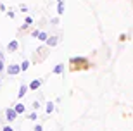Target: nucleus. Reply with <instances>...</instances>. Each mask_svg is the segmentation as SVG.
Masks as SVG:
<instances>
[{
    "instance_id": "obj_10",
    "label": "nucleus",
    "mask_w": 133,
    "mask_h": 131,
    "mask_svg": "<svg viewBox=\"0 0 133 131\" xmlns=\"http://www.w3.org/2000/svg\"><path fill=\"white\" fill-rule=\"evenodd\" d=\"M62 71H64V64H59V66L54 69V73H55V74H61Z\"/></svg>"
},
{
    "instance_id": "obj_11",
    "label": "nucleus",
    "mask_w": 133,
    "mask_h": 131,
    "mask_svg": "<svg viewBox=\"0 0 133 131\" xmlns=\"http://www.w3.org/2000/svg\"><path fill=\"white\" fill-rule=\"evenodd\" d=\"M45 111H47V114L54 112V104H52V102H49V104H47V109H45Z\"/></svg>"
},
{
    "instance_id": "obj_9",
    "label": "nucleus",
    "mask_w": 133,
    "mask_h": 131,
    "mask_svg": "<svg viewBox=\"0 0 133 131\" xmlns=\"http://www.w3.org/2000/svg\"><path fill=\"white\" fill-rule=\"evenodd\" d=\"M36 38H38L40 42H47V38H49V36H47V33H42V31H40V33H38V36H36Z\"/></svg>"
},
{
    "instance_id": "obj_1",
    "label": "nucleus",
    "mask_w": 133,
    "mask_h": 131,
    "mask_svg": "<svg viewBox=\"0 0 133 131\" xmlns=\"http://www.w3.org/2000/svg\"><path fill=\"white\" fill-rule=\"evenodd\" d=\"M19 73H21V66H17V64H12V66L7 67V74H10V76H16Z\"/></svg>"
},
{
    "instance_id": "obj_14",
    "label": "nucleus",
    "mask_w": 133,
    "mask_h": 131,
    "mask_svg": "<svg viewBox=\"0 0 133 131\" xmlns=\"http://www.w3.org/2000/svg\"><path fill=\"white\" fill-rule=\"evenodd\" d=\"M30 119L33 121V119H36V112H33V114H30Z\"/></svg>"
},
{
    "instance_id": "obj_17",
    "label": "nucleus",
    "mask_w": 133,
    "mask_h": 131,
    "mask_svg": "<svg viewBox=\"0 0 133 131\" xmlns=\"http://www.w3.org/2000/svg\"><path fill=\"white\" fill-rule=\"evenodd\" d=\"M2 69H4V60L0 59V71H2Z\"/></svg>"
},
{
    "instance_id": "obj_5",
    "label": "nucleus",
    "mask_w": 133,
    "mask_h": 131,
    "mask_svg": "<svg viewBox=\"0 0 133 131\" xmlns=\"http://www.w3.org/2000/svg\"><path fill=\"white\" fill-rule=\"evenodd\" d=\"M26 92H28V86H26V85H23V86L19 88V93H17V97H19V98H23V97L26 95Z\"/></svg>"
},
{
    "instance_id": "obj_6",
    "label": "nucleus",
    "mask_w": 133,
    "mask_h": 131,
    "mask_svg": "<svg viewBox=\"0 0 133 131\" xmlns=\"http://www.w3.org/2000/svg\"><path fill=\"white\" fill-rule=\"evenodd\" d=\"M17 47H19V43H17V42H10L9 43V52H14V50H17Z\"/></svg>"
},
{
    "instance_id": "obj_3",
    "label": "nucleus",
    "mask_w": 133,
    "mask_h": 131,
    "mask_svg": "<svg viewBox=\"0 0 133 131\" xmlns=\"http://www.w3.org/2000/svg\"><path fill=\"white\" fill-rule=\"evenodd\" d=\"M57 14L59 16L64 14V0H57Z\"/></svg>"
},
{
    "instance_id": "obj_13",
    "label": "nucleus",
    "mask_w": 133,
    "mask_h": 131,
    "mask_svg": "<svg viewBox=\"0 0 133 131\" xmlns=\"http://www.w3.org/2000/svg\"><path fill=\"white\" fill-rule=\"evenodd\" d=\"M38 107H40L38 102H35V104H33V109H35V111H38Z\"/></svg>"
},
{
    "instance_id": "obj_16",
    "label": "nucleus",
    "mask_w": 133,
    "mask_h": 131,
    "mask_svg": "<svg viewBox=\"0 0 133 131\" xmlns=\"http://www.w3.org/2000/svg\"><path fill=\"white\" fill-rule=\"evenodd\" d=\"M4 131H12V128L10 126H4Z\"/></svg>"
},
{
    "instance_id": "obj_2",
    "label": "nucleus",
    "mask_w": 133,
    "mask_h": 131,
    "mask_svg": "<svg viewBox=\"0 0 133 131\" xmlns=\"http://www.w3.org/2000/svg\"><path fill=\"white\" fill-rule=\"evenodd\" d=\"M5 114H7V119H9V121H14L16 117H17L16 109H7V112H5Z\"/></svg>"
},
{
    "instance_id": "obj_12",
    "label": "nucleus",
    "mask_w": 133,
    "mask_h": 131,
    "mask_svg": "<svg viewBox=\"0 0 133 131\" xmlns=\"http://www.w3.org/2000/svg\"><path fill=\"white\" fill-rule=\"evenodd\" d=\"M28 67H30V62H28V60H23V64H21V71H26Z\"/></svg>"
},
{
    "instance_id": "obj_4",
    "label": "nucleus",
    "mask_w": 133,
    "mask_h": 131,
    "mask_svg": "<svg viewBox=\"0 0 133 131\" xmlns=\"http://www.w3.org/2000/svg\"><path fill=\"white\" fill-rule=\"evenodd\" d=\"M57 42H59V38H57V36H52V38H47V43H49L50 47H55V45H57Z\"/></svg>"
},
{
    "instance_id": "obj_8",
    "label": "nucleus",
    "mask_w": 133,
    "mask_h": 131,
    "mask_svg": "<svg viewBox=\"0 0 133 131\" xmlns=\"http://www.w3.org/2000/svg\"><path fill=\"white\" fill-rule=\"evenodd\" d=\"M14 109H16V112H17V114H23V112H24V105H23V104L14 105Z\"/></svg>"
},
{
    "instance_id": "obj_7",
    "label": "nucleus",
    "mask_w": 133,
    "mask_h": 131,
    "mask_svg": "<svg viewBox=\"0 0 133 131\" xmlns=\"http://www.w3.org/2000/svg\"><path fill=\"white\" fill-rule=\"evenodd\" d=\"M40 85H42V81H40V79H35V81H31L30 88L31 90H36V88H40Z\"/></svg>"
},
{
    "instance_id": "obj_15",
    "label": "nucleus",
    "mask_w": 133,
    "mask_h": 131,
    "mask_svg": "<svg viewBox=\"0 0 133 131\" xmlns=\"http://www.w3.org/2000/svg\"><path fill=\"white\" fill-rule=\"evenodd\" d=\"M35 131H42V126H40V124H36V126H35Z\"/></svg>"
}]
</instances>
